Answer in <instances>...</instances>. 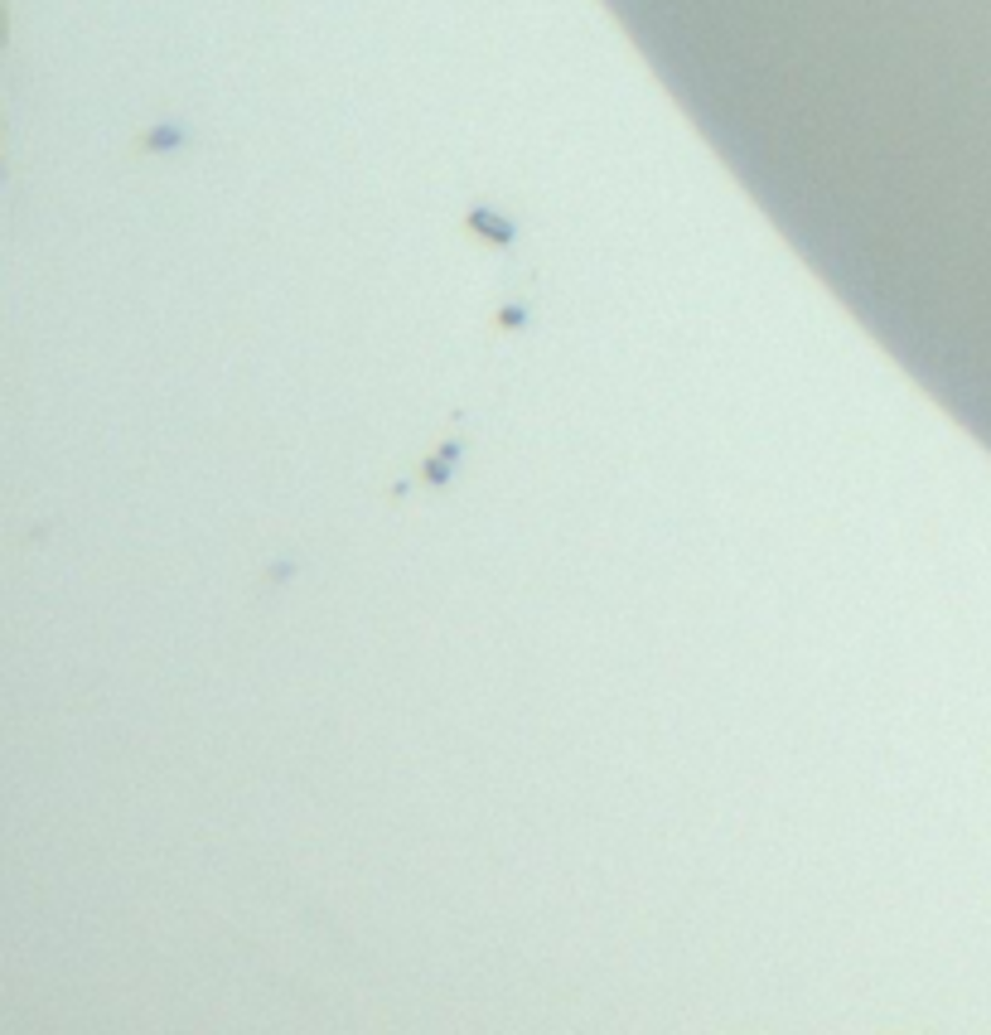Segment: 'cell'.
Masks as SVG:
<instances>
[{"label":"cell","mask_w":991,"mask_h":1035,"mask_svg":"<svg viewBox=\"0 0 991 1035\" xmlns=\"http://www.w3.org/2000/svg\"><path fill=\"white\" fill-rule=\"evenodd\" d=\"M469 451V441L465 436H455V441H440L436 451H430L426 460H421V470H416V480H421L426 489H445L455 480V465H459V455Z\"/></svg>","instance_id":"1"},{"label":"cell","mask_w":991,"mask_h":1035,"mask_svg":"<svg viewBox=\"0 0 991 1035\" xmlns=\"http://www.w3.org/2000/svg\"><path fill=\"white\" fill-rule=\"evenodd\" d=\"M469 228H474V233H484L494 247H508V242H513V223L494 218V214H484V208H479V214H469Z\"/></svg>","instance_id":"2"},{"label":"cell","mask_w":991,"mask_h":1035,"mask_svg":"<svg viewBox=\"0 0 991 1035\" xmlns=\"http://www.w3.org/2000/svg\"><path fill=\"white\" fill-rule=\"evenodd\" d=\"M527 319H533L527 305H498V310H494V329L498 334H518V329H527Z\"/></svg>","instance_id":"3"}]
</instances>
